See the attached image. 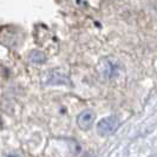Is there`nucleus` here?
<instances>
[{
	"mask_svg": "<svg viewBox=\"0 0 157 157\" xmlns=\"http://www.w3.org/2000/svg\"><path fill=\"white\" fill-rule=\"evenodd\" d=\"M30 60L34 64H43L45 63L46 57L40 51H32L31 55H30Z\"/></svg>",
	"mask_w": 157,
	"mask_h": 157,
	"instance_id": "39448f33",
	"label": "nucleus"
},
{
	"mask_svg": "<svg viewBox=\"0 0 157 157\" xmlns=\"http://www.w3.org/2000/svg\"><path fill=\"white\" fill-rule=\"evenodd\" d=\"M6 157H19V156H17V155H13V154H11V155H7Z\"/></svg>",
	"mask_w": 157,
	"mask_h": 157,
	"instance_id": "423d86ee",
	"label": "nucleus"
},
{
	"mask_svg": "<svg viewBox=\"0 0 157 157\" xmlns=\"http://www.w3.org/2000/svg\"><path fill=\"white\" fill-rule=\"evenodd\" d=\"M44 83L46 85H70V79L67 78L63 72L59 71H48L44 77Z\"/></svg>",
	"mask_w": 157,
	"mask_h": 157,
	"instance_id": "f03ea898",
	"label": "nucleus"
},
{
	"mask_svg": "<svg viewBox=\"0 0 157 157\" xmlns=\"http://www.w3.org/2000/svg\"><path fill=\"white\" fill-rule=\"evenodd\" d=\"M96 115L92 110H85L79 113L77 117V124L82 130H89L94 125Z\"/></svg>",
	"mask_w": 157,
	"mask_h": 157,
	"instance_id": "7ed1b4c3",
	"label": "nucleus"
},
{
	"mask_svg": "<svg viewBox=\"0 0 157 157\" xmlns=\"http://www.w3.org/2000/svg\"><path fill=\"white\" fill-rule=\"evenodd\" d=\"M119 126V119L116 116H109V117L103 118L102 121H99V123L97 124V132L99 136H110L112 135L117 128Z\"/></svg>",
	"mask_w": 157,
	"mask_h": 157,
	"instance_id": "f257e3e1",
	"label": "nucleus"
},
{
	"mask_svg": "<svg viewBox=\"0 0 157 157\" xmlns=\"http://www.w3.org/2000/svg\"><path fill=\"white\" fill-rule=\"evenodd\" d=\"M101 66L103 67L102 75L105 76V77H108V78L113 77L116 75V72H117V66L115 64H112L110 59H108V63H105V60H103L102 63H101Z\"/></svg>",
	"mask_w": 157,
	"mask_h": 157,
	"instance_id": "20e7f679",
	"label": "nucleus"
}]
</instances>
